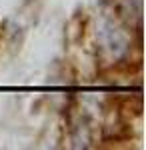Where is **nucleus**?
I'll return each instance as SVG.
<instances>
[]
</instances>
